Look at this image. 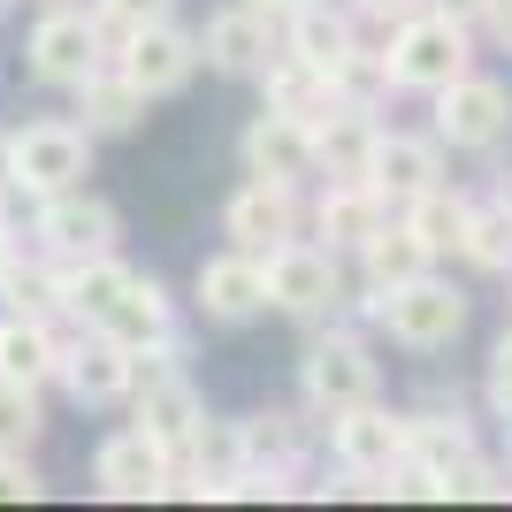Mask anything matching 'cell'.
Instances as JSON below:
<instances>
[{
  "instance_id": "ba28073f",
  "label": "cell",
  "mask_w": 512,
  "mask_h": 512,
  "mask_svg": "<svg viewBox=\"0 0 512 512\" xmlns=\"http://www.w3.org/2000/svg\"><path fill=\"white\" fill-rule=\"evenodd\" d=\"M92 146H100V138H92L85 123H62V115L8 130V153H16V192H23V199L77 192V184L92 176Z\"/></svg>"
},
{
  "instance_id": "83f0119b",
  "label": "cell",
  "mask_w": 512,
  "mask_h": 512,
  "mask_svg": "<svg viewBox=\"0 0 512 512\" xmlns=\"http://www.w3.org/2000/svg\"><path fill=\"white\" fill-rule=\"evenodd\" d=\"M459 260L474 276H512V199H474L467 237H459Z\"/></svg>"
},
{
  "instance_id": "8fae6325",
  "label": "cell",
  "mask_w": 512,
  "mask_h": 512,
  "mask_svg": "<svg viewBox=\"0 0 512 512\" xmlns=\"http://www.w3.org/2000/svg\"><path fill=\"white\" fill-rule=\"evenodd\" d=\"M54 383H62L85 413L123 406L130 383H138V352H130L123 337H107V329H77V337H62V367H54Z\"/></svg>"
},
{
  "instance_id": "52a82bcc",
  "label": "cell",
  "mask_w": 512,
  "mask_h": 512,
  "mask_svg": "<svg viewBox=\"0 0 512 512\" xmlns=\"http://www.w3.org/2000/svg\"><path fill=\"white\" fill-rule=\"evenodd\" d=\"M31 237H39L46 260L85 268V260H107L115 245H123V214L77 184V192H46L39 207H31Z\"/></svg>"
},
{
  "instance_id": "d4e9b609",
  "label": "cell",
  "mask_w": 512,
  "mask_h": 512,
  "mask_svg": "<svg viewBox=\"0 0 512 512\" xmlns=\"http://www.w3.org/2000/svg\"><path fill=\"white\" fill-rule=\"evenodd\" d=\"M54 367H62V337H54V321L0 314V383L46 390V383H54Z\"/></svg>"
},
{
  "instance_id": "4dcf8cb0",
  "label": "cell",
  "mask_w": 512,
  "mask_h": 512,
  "mask_svg": "<svg viewBox=\"0 0 512 512\" xmlns=\"http://www.w3.org/2000/svg\"><path fill=\"white\" fill-rule=\"evenodd\" d=\"M39 428H46L39 390H31V383H0V451H31V444H39Z\"/></svg>"
},
{
  "instance_id": "d590c367",
  "label": "cell",
  "mask_w": 512,
  "mask_h": 512,
  "mask_svg": "<svg viewBox=\"0 0 512 512\" xmlns=\"http://www.w3.org/2000/svg\"><path fill=\"white\" fill-rule=\"evenodd\" d=\"M421 8H436V0H352V16H367V23H406V16H421Z\"/></svg>"
},
{
  "instance_id": "9a60e30c",
  "label": "cell",
  "mask_w": 512,
  "mask_h": 512,
  "mask_svg": "<svg viewBox=\"0 0 512 512\" xmlns=\"http://www.w3.org/2000/svg\"><path fill=\"white\" fill-rule=\"evenodd\" d=\"M199 54H207L222 77H260V69L283 54V23L253 0H230V8H214L207 31H199Z\"/></svg>"
},
{
  "instance_id": "60d3db41",
  "label": "cell",
  "mask_w": 512,
  "mask_h": 512,
  "mask_svg": "<svg viewBox=\"0 0 512 512\" xmlns=\"http://www.w3.org/2000/svg\"><path fill=\"white\" fill-rule=\"evenodd\" d=\"M253 8H268V16H276V23H283V16H299L306 0H253Z\"/></svg>"
},
{
  "instance_id": "4316f807",
  "label": "cell",
  "mask_w": 512,
  "mask_h": 512,
  "mask_svg": "<svg viewBox=\"0 0 512 512\" xmlns=\"http://www.w3.org/2000/svg\"><path fill=\"white\" fill-rule=\"evenodd\" d=\"M421 268H436V253L421 245V230H413L406 214H383V222L367 230V245H360V276H367V291H390V283L421 276Z\"/></svg>"
},
{
  "instance_id": "484cf974",
  "label": "cell",
  "mask_w": 512,
  "mask_h": 512,
  "mask_svg": "<svg viewBox=\"0 0 512 512\" xmlns=\"http://www.w3.org/2000/svg\"><path fill=\"white\" fill-rule=\"evenodd\" d=\"M77 123H85L92 138H130V130L146 123V92L130 85L115 62H100L85 85H77Z\"/></svg>"
},
{
  "instance_id": "ee69618b",
  "label": "cell",
  "mask_w": 512,
  "mask_h": 512,
  "mask_svg": "<svg viewBox=\"0 0 512 512\" xmlns=\"http://www.w3.org/2000/svg\"><path fill=\"white\" fill-rule=\"evenodd\" d=\"M8 8H16V0H0V16H8Z\"/></svg>"
},
{
  "instance_id": "e575fe53",
  "label": "cell",
  "mask_w": 512,
  "mask_h": 512,
  "mask_svg": "<svg viewBox=\"0 0 512 512\" xmlns=\"http://www.w3.org/2000/svg\"><path fill=\"white\" fill-rule=\"evenodd\" d=\"M451 497H490V505H505V497H512V467H490V459H474V467L451 482Z\"/></svg>"
},
{
  "instance_id": "7c38bea8",
  "label": "cell",
  "mask_w": 512,
  "mask_h": 512,
  "mask_svg": "<svg viewBox=\"0 0 512 512\" xmlns=\"http://www.w3.org/2000/svg\"><path fill=\"white\" fill-rule=\"evenodd\" d=\"M92 482H100V497H115V505L169 497V482H176V451L130 421V428H115V436L92 451Z\"/></svg>"
},
{
  "instance_id": "3957f363",
  "label": "cell",
  "mask_w": 512,
  "mask_h": 512,
  "mask_svg": "<svg viewBox=\"0 0 512 512\" xmlns=\"http://www.w3.org/2000/svg\"><path fill=\"white\" fill-rule=\"evenodd\" d=\"M299 398L306 413H344V406H367V398H383V360L367 352L360 329H344V321H314V344H306L299 360Z\"/></svg>"
},
{
  "instance_id": "f546056e",
  "label": "cell",
  "mask_w": 512,
  "mask_h": 512,
  "mask_svg": "<svg viewBox=\"0 0 512 512\" xmlns=\"http://www.w3.org/2000/svg\"><path fill=\"white\" fill-rule=\"evenodd\" d=\"M413 222V230H421V245L436 260L444 253H459V237H467V214H474V199L467 192H451V184H428L421 199H406V207H398Z\"/></svg>"
},
{
  "instance_id": "74e56055",
  "label": "cell",
  "mask_w": 512,
  "mask_h": 512,
  "mask_svg": "<svg viewBox=\"0 0 512 512\" xmlns=\"http://www.w3.org/2000/svg\"><path fill=\"white\" fill-rule=\"evenodd\" d=\"M16 153H8V138H0V214H8V207H16Z\"/></svg>"
},
{
  "instance_id": "603a6c76",
  "label": "cell",
  "mask_w": 512,
  "mask_h": 512,
  "mask_svg": "<svg viewBox=\"0 0 512 512\" xmlns=\"http://www.w3.org/2000/svg\"><path fill=\"white\" fill-rule=\"evenodd\" d=\"M360 46V16L352 8H329V0H306L299 16H283V54H299V62L329 69L337 77V62Z\"/></svg>"
},
{
  "instance_id": "7402d4cb",
  "label": "cell",
  "mask_w": 512,
  "mask_h": 512,
  "mask_svg": "<svg viewBox=\"0 0 512 512\" xmlns=\"http://www.w3.org/2000/svg\"><path fill=\"white\" fill-rule=\"evenodd\" d=\"M92 329H107V337H123L130 352H146V344H161V337H176V299L161 291L153 276H138L130 268V283L115 291V299L100 306V321Z\"/></svg>"
},
{
  "instance_id": "5bb4252c",
  "label": "cell",
  "mask_w": 512,
  "mask_h": 512,
  "mask_svg": "<svg viewBox=\"0 0 512 512\" xmlns=\"http://www.w3.org/2000/svg\"><path fill=\"white\" fill-rule=\"evenodd\" d=\"M482 459V444H474V421L459 406H428V413H406V467H421L428 497H451V482Z\"/></svg>"
},
{
  "instance_id": "4fadbf2b",
  "label": "cell",
  "mask_w": 512,
  "mask_h": 512,
  "mask_svg": "<svg viewBox=\"0 0 512 512\" xmlns=\"http://www.w3.org/2000/svg\"><path fill=\"white\" fill-rule=\"evenodd\" d=\"M306 230V207H299V184H268V176H245L222 207V237L237 253H276Z\"/></svg>"
},
{
  "instance_id": "7a4b0ae2",
  "label": "cell",
  "mask_w": 512,
  "mask_h": 512,
  "mask_svg": "<svg viewBox=\"0 0 512 512\" xmlns=\"http://www.w3.org/2000/svg\"><path fill=\"white\" fill-rule=\"evenodd\" d=\"M360 314L375 321L390 344H406V352H451L459 329H467V291L451 276H436V268H421V276L390 283V291H367Z\"/></svg>"
},
{
  "instance_id": "1f68e13d",
  "label": "cell",
  "mask_w": 512,
  "mask_h": 512,
  "mask_svg": "<svg viewBox=\"0 0 512 512\" xmlns=\"http://www.w3.org/2000/svg\"><path fill=\"white\" fill-rule=\"evenodd\" d=\"M92 16L123 39V31H138V23H161V16H176V0H92Z\"/></svg>"
},
{
  "instance_id": "d6a6232c",
  "label": "cell",
  "mask_w": 512,
  "mask_h": 512,
  "mask_svg": "<svg viewBox=\"0 0 512 512\" xmlns=\"http://www.w3.org/2000/svg\"><path fill=\"white\" fill-rule=\"evenodd\" d=\"M31 497H46L31 451H0V505H31Z\"/></svg>"
},
{
  "instance_id": "cb8c5ba5",
  "label": "cell",
  "mask_w": 512,
  "mask_h": 512,
  "mask_svg": "<svg viewBox=\"0 0 512 512\" xmlns=\"http://www.w3.org/2000/svg\"><path fill=\"white\" fill-rule=\"evenodd\" d=\"M337 77L314 62H299V54H276V62L260 69V107H276V115H299V123H321L329 107H337Z\"/></svg>"
},
{
  "instance_id": "ffe728a7",
  "label": "cell",
  "mask_w": 512,
  "mask_h": 512,
  "mask_svg": "<svg viewBox=\"0 0 512 512\" xmlns=\"http://www.w3.org/2000/svg\"><path fill=\"white\" fill-rule=\"evenodd\" d=\"M383 214H398V207H383V192H375L367 176H329L321 199H314V237L329 253H360L367 230H375Z\"/></svg>"
},
{
  "instance_id": "277c9868",
  "label": "cell",
  "mask_w": 512,
  "mask_h": 512,
  "mask_svg": "<svg viewBox=\"0 0 512 512\" xmlns=\"http://www.w3.org/2000/svg\"><path fill=\"white\" fill-rule=\"evenodd\" d=\"M23 62H31V77H39V85L77 92L100 62H115V31H107L92 8L46 0V16L31 23V39H23Z\"/></svg>"
},
{
  "instance_id": "8d00e7d4",
  "label": "cell",
  "mask_w": 512,
  "mask_h": 512,
  "mask_svg": "<svg viewBox=\"0 0 512 512\" xmlns=\"http://www.w3.org/2000/svg\"><path fill=\"white\" fill-rule=\"evenodd\" d=\"M482 39H497L512 54V0H490V8H482Z\"/></svg>"
},
{
  "instance_id": "30bf717a",
  "label": "cell",
  "mask_w": 512,
  "mask_h": 512,
  "mask_svg": "<svg viewBox=\"0 0 512 512\" xmlns=\"http://www.w3.org/2000/svg\"><path fill=\"white\" fill-rule=\"evenodd\" d=\"M199 31H184L176 16H161V23H138V31H123L115 39V69H123L130 85L146 92V100H169V92H184L199 77Z\"/></svg>"
},
{
  "instance_id": "44dd1931",
  "label": "cell",
  "mask_w": 512,
  "mask_h": 512,
  "mask_svg": "<svg viewBox=\"0 0 512 512\" xmlns=\"http://www.w3.org/2000/svg\"><path fill=\"white\" fill-rule=\"evenodd\" d=\"M375 138H383L375 107L337 100V107L314 123V176H321V184H329V176H367V161H375Z\"/></svg>"
},
{
  "instance_id": "836d02e7",
  "label": "cell",
  "mask_w": 512,
  "mask_h": 512,
  "mask_svg": "<svg viewBox=\"0 0 512 512\" xmlns=\"http://www.w3.org/2000/svg\"><path fill=\"white\" fill-rule=\"evenodd\" d=\"M482 390H490V413H497V421H512V329L490 344V375H482Z\"/></svg>"
},
{
  "instance_id": "b9f144b4",
  "label": "cell",
  "mask_w": 512,
  "mask_h": 512,
  "mask_svg": "<svg viewBox=\"0 0 512 512\" xmlns=\"http://www.w3.org/2000/svg\"><path fill=\"white\" fill-rule=\"evenodd\" d=\"M497 199H512V169H505V176H497Z\"/></svg>"
},
{
  "instance_id": "8992f818",
  "label": "cell",
  "mask_w": 512,
  "mask_h": 512,
  "mask_svg": "<svg viewBox=\"0 0 512 512\" xmlns=\"http://www.w3.org/2000/svg\"><path fill=\"white\" fill-rule=\"evenodd\" d=\"M428 107H436V138H444V153H497L512 138V85L505 77H482V69H467V77H451L444 92H428Z\"/></svg>"
},
{
  "instance_id": "d6986e66",
  "label": "cell",
  "mask_w": 512,
  "mask_h": 512,
  "mask_svg": "<svg viewBox=\"0 0 512 512\" xmlns=\"http://www.w3.org/2000/svg\"><path fill=\"white\" fill-rule=\"evenodd\" d=\"M237 474H260V482H283V490H299L306 474V421L299 413H245L237 421Z\"/></svg>"
},
{
  "instance_id": "5b68a950",
  "label": "cell",
  "mask_w": 512,
  "mask_h": 512,
  "mask_svg": "<svg viewBox=\"0 0 512 512\" xmlns=\"http://www.w3.org/2000/svg\"><path fill=\"white\" fill-rule=\"evenodd\" d=\"M268 268V306L291 321H337L344 314V253H329L321 237H291L276 253H260Z\"/></svg>"
},
{
  "instance_id": "7bdbcfd3",
  "label": "cell",
  "mask_w": 512,
  "mask_h": 512,
  "mask_svg": "<svg viewBox=\"0 0 512 512\" xmlns=\"http://www.w3.org/2000/svg\"><path fill=\"white\" fill-rule=\"evenodd\" d=\"M505 467H512V421H505Z\"/></svg>"
},
{
  "instance_id": "ab89813d",
  "label": "cell",
  "mask_w": 512,
  "mask_h": 512,
  "mask_svg": "<svg viewBox=\"0 0 512 512\" xmlns=\"http://www.w3.org/2000/svg\"><path fill=\"white\" fill-rule=\"evenodd\" d=\"M8 268H16V222L0 214V276H8Z\"/></svg>"
},
{
  "instance_id": "f1b7e54d",
  "label": "cell",
  "mask_w": 512,
  "mask_h": 512,
  "mask_svg": "<svg viewBox=\"0 0 512 512\" xmlns=\"http://www.w3.org/2000/svg\"><path fill=\"white\" fill-rule=\"evenodd\" d=\"M62 291H69V268L62 260H23L16 253V268L0 276V306L8 314H39V321H62Z\"/></svg>"
},
{
  "instance_id": "ac0fdd59",
  "label": "cell",
  "mask_w": 512,
  "mask_h": 512,
  "mask_svg": "<svg viewBox=\"0 0 512 512\" xmlns=\"http://www.w3.org/2000/svg\"><path fill=\"white\" fill-rule=\"evenodd\" d=\"M199 314L222 321V329H245V321L268 314V268H260V253H214L199 260Z\"/></svg>"
},
{
  "instance_id": "6da1fadb",
  "label": "cell",
  "mask_w": 512,
  "mask_h": 512,
  "mask_svg": "<svg viewBox=\"0 0 512 512\" xmlns=\"http://www.w3.org/2000/svg\"><path fill=\"white\" fill-rule=\"evenodd\" d=\"M474 23L444 16V8H421V16L390 23L383 31V69H390V92H444L451 77H467L474 69Z\"/></svg>"
},
{
  "instance_id": "2e32d148",
  "label": "cell",
  "mask_w": 512,
  "mask_h": 512,
  "mask_svg": "<svg viewBox=\"0 0 512 512\" xmlns=\"http://www.w3.org/2000/svg\"><path fill=\"white\" fill-rule=\"evenodd\" d=\"M367 184L383 192V207H406L428 184H444V138L436 130H383L375 138V161H367Z\"/></svg>"
},
{
  "instance_id": "f35d334b",
  "label": "cell",
  "mask_w": 512,
  "mask_h": 512,
  "mask_svg": "<svg viewBox=\"0 0 512 512\" xmlns=\"http://www.w3.org/2000/svg\"><path fill=\"white\" fill-rule=\"evenodd\" d=\"M436 8H444V16H459V23H474V31H482V8H490V0H436Z\"/></svg>"
},
{
  "instance_id": "9c48e42d",
  "label": "cell",
  "mask_w": 512,
  "mask_h": 512,
  "mask_svg": "<svg viewBox=\"0 0 512 512\" xmlns=\"http://www.w3.org/2000/svg\"><path fill=\"white\" fill-rule=\"evenodd\" d=\"M329 459H337V474L352 482V490L398 474V467H406V413H390L383 398L329 413Z\"/></svg>"
},
{
  "instance_id": "e0dca14e",
  "label": "cell",
  "mask_w": 512,
  "mask_h": 512,
  "mask_svg": "<svg viewBox=\"0 0 512 512\" xmlns=\"http://www.w3.org/2000/svg\"><path fill=\"white\" fill-rule=\"evenodd\" d=\"M237 161H245V176H268V184H306L314 176V123L260 107L237 138Z\"/></svg>"
}]
</instances>
